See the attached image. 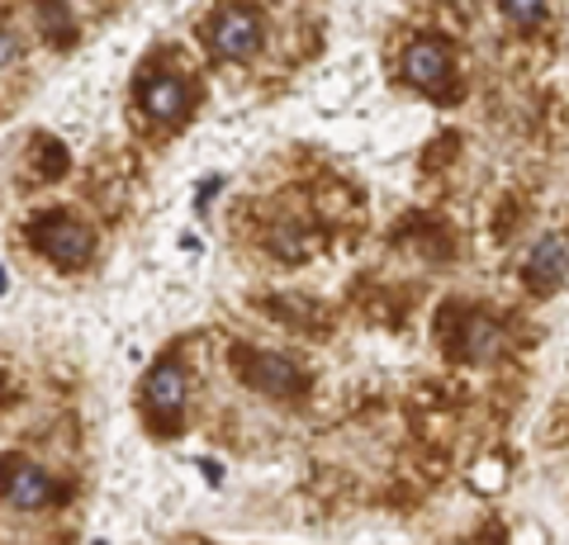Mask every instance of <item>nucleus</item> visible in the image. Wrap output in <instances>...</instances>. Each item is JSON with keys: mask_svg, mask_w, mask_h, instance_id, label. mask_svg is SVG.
<instances>
[{"mask_svg": "<svg viewBox=\"0 0 569 545\" xmlns=\"http://www.w3.org/2000/svg\"><path fill=\"white\" fill-rule=\"evenodd\" d=\"M29 238H33V248H39L48 261H58L62 271L86 266V261H91V252H96L91 228L77 223L71 214H43L39 223L29 228Z\"/></svg>", "mask_w": 569, "mask_h": 545, "instance_id": "f257e3e1", "label": "nucleus"}, {"mask_svg": "<svg viewBox=\"0 0 569 545\" xmlns=\"http://www.w3.org/2000/svg\"><path fill=\"white\" fill-rule=\"evenodd\" d=\"M186 398H190V380H186V365L181 361H162L152 365V375L142 380V413H148L152 427L171 432L186 413Z\"/></svg>", "mask_w": 569, "mask_h": 545, "instance_id": "f03ea898", "label": "nucleus"}, {"mask_svg": "<svg viewBox=\"0 0 569 545\" xmlns=\"http://www.w3.org/2000/svg\"><path fill=\"white\" fill-rule=\"evenodd\" d=\"M403 77L427 95L451 100V48L441 39H418L403 52Z\"/></svg>", "mask_w": 569, "mask_h": 545, "instance_id": "7ed1b4c3", "label": "nucleus"}, {"mask_svg": "<svg viewBox=\"0 0 569 545\" xmlns=\"http://www.w3.org/2000/svg\"><path fill=\"white\" fill-rule=\"evenodd\" d=\"M209 43L228 62L257 58V48H261V20H257V10H242V6L219 10V20H213V29H209Z\"/></svg>", "mask_w": 569, "mask_h": 545, "instance_id": "20e7f679", "label": "nucleus"}, {"mask_svg": "<svg viewBox=\"0 0 569 545\" xmlns=\"http://www.w3.org/2000/svg\"><path fill=\"white\" fill-rule=\"evenodd\" d=\"M0 498L10 507H20V513H39V507L58 503V484H52V474L39 470V465H24V461H10L0 470Z\"/></svg>", "mask_w": 569, "mask_h": 545, "instance_id": "39448f33", "label": "nucleus"}, {"mask_svg": "<svg viewBox=\"0 0 569 545\" xmlns=\"http://www.w3.org/2000/svg\"><path fill=\"white\" fill-rule=\"evenodd\" d=\"M242 375L266 398H299V390H305V375H299L290 361H280V356H252L242 365Z\"/></svg>", "mask_w": 569, "mask_h": 545, "instance_id": "423d86ee", "label": "nucleus"}, {"mask_svg": "<svg viewBox=\"0 0 569 545\" xmlns=\"http://www.w3.org/2000/svg\"><path fill=\"white\" fill-rule=\"evenodd\" d=\"M142 110L157 124H176V119H186L190 110V85L181 77H152L142 85Z\"/></svg>", "mask_w": 569, "mask_h": 545, "instance_id": "0eeeda50", "label": "nucleus"}, {"mask_svg": "<svg viewBox=\"0 0 569 545\" xmlns=\"http://www.w3.org/2000/svg\"><path fill=\"white\" fill-rule=\"evenodd\" d=\"M565 271H569V252H565V242H560V238L537 242V248H531V256H527V266H522L527 285H531V290H541V294L560 290V285H565Z\"/></svg>", "mask_w": 569, "mask_h": 545, "instance_id": "6e6552de", "label": "nucleus"}, {"mask_svg": "<svg viewBox=\"0 0 569 545\" xmlns=\"http://www.w3.org/2000/svg\"><path fill=\"white\" fill-rule=\"evenodd\" d=\"M456 356L460 361H493L498 356V323L493 319H466L456 337Z\"/></svg>", "mask_w": 569, "mask_h": 545, "instance_id": "1a4fd4ad", "label": "nucleus"}, {"mask_svg": "<svg viewBox=\"0 0 569 545\" xmlns=\"http://www.w3.org/2000/svg\"><path fill=\"white\" fill-rule=\"evenodd\" d=\"M503 10H508V20L518 29H531L546 14V0H503Z\"/></svg>", "mask_w": 569, "mask_h": 545, "instance_id": "9d476101", "label": "nucleus"}, {"mask_svg": "<svg viewBox=\"0 0 569 545\" xmlns=\"http://www.w3.org/2000/svg\"><path fill=\"white\" fill-rule=\"evenodd\" d=\"M14 58H20V39H14V33L0 24V67H10Z\"/></svg>", "mask_w": 569, "mask_h": 545, "instance_id": "9b49d317", "label": "nucleus"}]
</instances>
